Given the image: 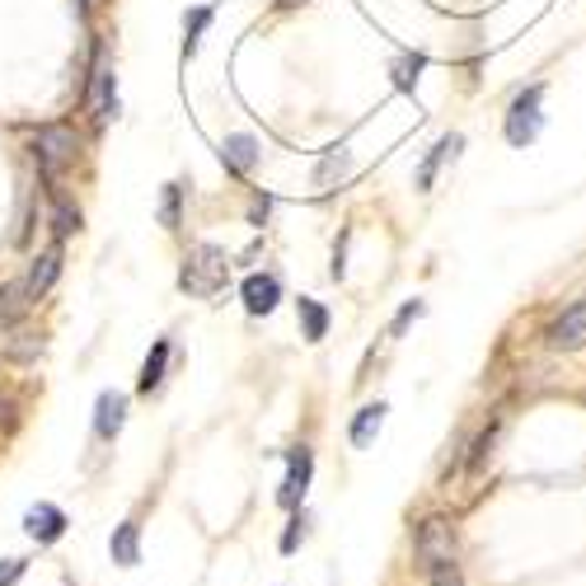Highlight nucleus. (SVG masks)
I'll return each mask as SVG.
<instances>
[{
    "mask_svg": "<svg viewBox=\"0 0 586 586\" xmlns=\"http://www.w3.org/2000/svg\"><path fill=\"white\" fill-rule=\"evenodd\" d=\"M296 310H300V324H306V343L324 339V333H329V310L319 306V300H310V296H300Z\"/></svg>",
    "mask_w": 586,
    "mask_h": 586,
    "instance_id": "obj_17",
    "label": "nucleus"
},
{
    "mask_svg": "<svg viewBox=\"0 0 586 586\" xmlns=\"http://www.w3.org/2000/svg\"><path fill=\"white\" fill-rule=\"evenodd\" d=\"M225 277H230V263H225V254L217 244H198L192 254L184 258V273H179V287L188 291V296H217L221 287H225Z\"/></svg>",
    "mask_w": 586,
    "mask_h": 586,
    "instance_id": "obj_1",
    "label": "nucleus"
},
{
    "mask_svg": "<svg viewBox=\"0 0 586 586\" xmlns=\"http://www.w3.org/2000/svg\"><path fill=\"white\" fill-rule=\"evenodd\" d=\"M113 563H122V567H136L141 563V526L136 521H122L118 530H113Z\"/></svg>",
    "mask_w": 586,
    "mask_h": 586,
    "instance_id": "obj_15",
    "label": "nucleus"
},
{
    "mask_svg": "<svg viewBox=\"0 0 586 586\" xmlns=\"http://www.w3.org/2000/svg\"><path fill=\"white\" fill-rule=\"evenodd\" d=\"M52 230H57V240H66V235H76V230H80V211L70 207L66 198L52 202Z\"/></svg>",
    "mask_w": 586,
    "mask_h": 586,
    "instance_id": "obj_19",
    "label": "nucleus"
},
{
    "mask_svg": "<svg viewBox=\"0 0 586 586\" xmlns=\"http://www.w3.org/2000/svg\"><path fill=\"white\" fill-rule=\"evenodd\" d=\"M122 422H128V395H118V389H103L99 403H95V436L99 441H113L122 432Z\"/></svg>",
    "mask_w": 586,
    "mask_h": 586,
    "instance_id": "obj_9",
    "label": "nucleus"
},
{
    "mask_svg": "<svg viewBox=\"0 0 586 586\" xmlns=\"http://www.w3.org/2000/svg\"><path fill=\"white\" fill-rule=\"evenodd\" d=\"M0 422H14V399L0 395Z\"/></svg>",
    "mask_w": 586,
    "mask_h": 586,
    "instance_id": "obj_29",
    "label": "nucleus"
},
{
    "mask_svg": "<svg viewBox=\"0 0 586 586\" xmlns=\"http://www.w3.org/2000/svg\"><path fill=\"white\" fill-rule=\"evenodd\" d=\"M343 174H347V151L333 146V151L324 155V165H319L314 179H319V184H333V179H343Z\"/></svg>",
    "mask_w": 586,
    "mask_h": 586,
    "instance_id": "obj_23",
    "label": "nucleus"
},
{
    "mask_svg": "<svg viewBox=\"0 0 586 586\" xmlns=\"http://www.w3.org/2000/svg\"><path fill=\"white\" fill-rule=\"evenodd\" d=\"M179 202H184V188L169 184L165 188V202H159V225H165V230H179Z\"/></svg>",
    "mask_w": 586,
    "mask_h": 586,
    "instance_id": "obj_21",
    "label": "nucleus"
},
{
    "mask_svg": "<svg viewBox=\"0 0 586 586\" xmlns=\"http://www.w3.org/2000/svg\"><path fill=\"white\" fill-rule=\"evenodd\" d=\"M418 559H422V567L455 559V526L446 517H428L418 526Z\"/></svg>",
    "mask_w": 586,
    "mask_h": 586,
    "instance_id": "obj_4",
    "label": "nucleus"
},
{
    "mask_svg": "<svg viewBox=\"0 0 586 586\" xmlns=\"http://www.w3.org/2000/svg\"><path fill=\"white\" fill-rule=\"evenodd\" d=\"M540 99H544V85H530V90H521L511 99V109H507V141L511 146H530V141L544 132Z\"/></svg>",
    "mask_w": 586,
    "mask_h": 586,
    "instance_id": "obj_3",
    "label": "nucleus"
},
{
    "mask_svg": "<svg viewBox=\"0 0 586 586\" xmlns=\"http://www.w3.org/2000/svg\"><path fill=\"white\" fill-rule=\"evenodd\" d=\"M221 165L230 174H248L258 165V141L248 136V132H235V136H225L221 141Z\"/></svg>",
    "mask_w": 586,
    "mask_h": 586,
    "instance_id": "obj_11",
    "label": "nucleus"
},
{
    "mask_svg": "<svg viewBox=\"0 0 586 586\" xmlns=\"http://www.w3.org/2000/svg\"><path fill=\"white\" fill-rule=\"evenodd\" d=\"M493 436H497V428H488L484 436H478V451H474V460H469V469H474V474L484 469V455H488V446H493Z\"/></svg>",
    "mask_w": 586,
    "mask_h": 586,
    "instance_id": "obj_26",
    "label": "nucleus"
},
{
    "mask_svg": "<svg viewBox=\"0 0 586 586\" xmlns=\"http://www.w3.org/2000/svg\"><path fill=\"white\" fill-rule=\"evenodd\" d=\"M20 577H24V563H20V559H10V563H5V573H0V586H14Z\"/></svg>",
    "mask_w": 586,
    "mask_h": 586,
    "instance_id": "obj_27",
    "label": "nucleus"
},
{
    "mask_svg": "<svg viewBox=\"0 0 586 586\" xmlns=\"http://www.w3.org/2000/svg\"><path fill=\"white\" fill-rule=\"evenodd\" d=\"M460 146H465V136H455V132L436 141V151H432L428 159H422V169H418V188H422V192H428V188L436 184V169L446 165V159H455V151H460Z\"/></svg>",
    "mask_w": 586,
    "mask_h": 586,
    "instance_id": "obj_13",
    "label": "nucleus"
},
{
    "mask_svg": "<svg viewBox=\"0 0 586 586\" xmlns=\"http://www.w3.org/2000/svg\"><path fill=\"white\" fill-rule=\"evenodd\" d=\"M76 155H80V141H76V132L70 128H43L38 136H33V159H38V174L47 184H57L62 174L76 165Z\"/></svg>",
    "mask_w": 586,
    "mask_h": 586,
    "instance_id": "obj_2",
    "label": "nucleus"
},
{
    "mask_svg": "<svg viewBox=\"0 0 586 586\" xmlns=\"http://www.w3.org/2000/svg\"><path fill=\"white\" fill-rule=\"evenodd\" d=\"M165 366H169V343L159 339V343L151 347L146 366H141V376H136V389H141V395H155V389L165 385Z\"/></svg>",
    "mask_w": 586,
    "mask_h": 586,
    "instance_id": "obj_16",
    "label": "nucleus"
},
{
    "mask_svg": "<svg viewBox=\"0 0 586 586\" xmlns=\"http://www.w3.org/2000/svg\"><path fill=\"white\" fill-rule=\"evenodd\" d=\"M57 273H62V248H47V254H38V258H33V268H29V277H24L29 300L47 296V287H52V281H57Z\"/></svg>",
    "mask_w": 586,
    "mask_h": 586,
    "instance_id": "obj_12",
    "label": "nucleus"
},
{
    "mask_svg": "<svg viewBox=\"0 0 586 586\" xmlns=\"http://www.w3.org/2000/svg\"><path fill=\"white\" fill-rule=\"evenodd\" d=\"M418 314H422V300H408V306H403V310L395 314V329H389V333H395V339H403V329H408V324H413V319H418Z\"/></svg>",
    "mask_w": 586,
    "mask_h": 586,
    "instance_id": "obj_25",
    "label": "nucleus"
},
{
    "mask_svg": "<svg viewBox=\"0 0 586 586\" xmlns=\"http://www.w3.org/2000/svg\"><path fill=\"white\" fill-rule=\"evenodd\" d=\"M24 530L38 544H57L66 535V511L62 507H52V502H38V507H29V517H24Z\"/></svg>",
    "mask_w": 586,
    "mask_h": 586,
    "instance_id": "obj_10",
    "label": "nucleus"
},
{
    "mask_svg": "<svg viewBox=\"0 0 586 586\" xmlns=\"http://www.w3.org/2000/svg\"><path fill=\"white\" fill-rule=\"evenodd\" d=\"M549 347L554 352H577V347H586V300H577V306H567L554 324H549Z\"/></svg>",
    "mask_w": 586,
    "mask_h": 586,
    "instance_id": "obj_5",
    "label": "nucleus"
},
{
    "mask_svg": "<svg viewBox=\"0 0 586 586\" xmlns=\"http://www.w3.org/2000/svg\"><path fill=\"white\" fill-rule=\"evenodd\" d=\"M207 24H211V10H207V5L188 14V24H184V52H188V57H192V52H198L202 33H207Z\"/></svg>",
    "mask_w": 586,
    "mask_h": 586,
    "instance_id": "obj_20",
    "label": "nucleus"
},
{
    "mask_svg": "<svg viewBox=\"0 0 586 586\" xmlns=\"http://www.w3.org/2000/svg\"><path fill=\"white\" fill-rule=\"evenodd\" d=\"M310 474H314V455H310V446H296L291 455H287V484H281V507H296L300 497H306V488H310Z\"/></svg>",
    "mask_w": 586,
    "mask_h": 586,
    "instance_id": "obj_7",
    "label": "nucleus"
},
{
    "mask_svg": "<svg viewBox=\"0 0 586 586\" xmlns=\"http://www.w3.org/2000/svg\"><path fill=\"white\" fill-rule=\"evenodd\" d=\"M428 577H432V586H465V577H460V563H455V559L428 567Z\"/></svg>",
    "mask_w": 586,
    "mask_h": 586,
    "instance_id": "obj_24",
    "label": "nucleus"
},
{
    "mask_svg": "<svg viewBox=\"0 0 586 586\" xmlns=\"http://www.w3.org/2000/svg\"><path fill=\"white\" fill-rule=\"evenodd\" d=\"M428 66V57H422V52H413V57H403V62H395V85L399 90H413L418 85V70Z\"/></svg>",
    "mask_w": 586,
    "mask_h": 586,
    "instance_id": "obj_22",
    "label": "nucleus"
},
{
    "mask_svg": "<svg viewBox=\"0 0 586 586\" xmlns=\"http://www.w3.org/2000/svg\"><path fill=\"white\" fill-rule=\"evenodd\" d=\"M118 113V90H113V66L103 62V52L95 57V76H90V118L99 122H109Z\"/></svg>",
    "mask_w": 586,
    "mask_h": 586,
    "instance_id": "obj_6",
    "label": "nucleus"
},
{
    "mask_svg": "<svg viewBox=\"0 0 586 586\" xmlns=\"http://www.w3.org/2000/svg\"><path fill=\"white\" fill-rule=\"evenodd\" d=\"M240 296H244V310L248 314H273L277 300H281V281L273 273H254V277H244Z\"/></svg>",
    "mask_w": 586,
    "mask_h": 586,
    "instance_id": "obj_8",
    "label": "nucleus"
},
{
    "mask_svg": "<svg viewBox=\"0 0 586 586\" xmlns=\"http://www.w3.org/2000/svg\"><path fill=\"white\" fill-rule=\"evenodd\" d=\"M300 526H306V521H291V530H287V535H281V549H287V554H291V549H296V540H300Z\"/></svg>",
    "mask_w": 586,
    "mask_h": 586,
    "instance_id": "obj_28",
    "label": "nucleus"
},
{
    "mask_svg": "<svg viewBox=\"0 0 586 586\" xmlns=\"http://www.w3.org/2000/svg\"><path fill=\"white\" fill-rule=\"evenodd\" d=\"M29 306H33V300H29V287H24V281H5V287H0V329H14V324H20Z\"/></svg>",
    "mask_w": 586,
    "mask_h": 586,
    "instance_id": "obj_14",
    "label": "nucleus"
},
{
    "mask_svg": "<svg viewBox=\"0 0 586 586\" xmlns=\"http://www.w3.org/2000/svg\"><path fill=\"white\" fill-rule=\"evenodd\" d=\"M380 422H385V403H366L357 422H352V446H371V436L380 432Z\"/></svg>",
    "mask_w": 586,
    "mask_h": 586,
    "instance_id": "obj_18",
    "label": "nucleus"
}]
</instances>
